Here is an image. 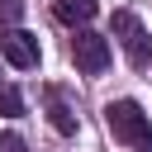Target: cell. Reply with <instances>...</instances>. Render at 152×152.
I'll list each match as a JSON object with an SVG mask.
<instances>
[{
	"mask_svg": "<svg viewBox=\"0 0 152 152\" xmlns=\"http://www.w3.org/2000/svg\"><path fill=\"white\" fill-rule=\"evenodd\" d=\"M114 33H119V43H124V52H128L133 66H147V62H152V43H147V28H142L138 14L114 10Z\"/></svg>",
	"mask_w": 152,
	"mask_h": 152,
	"instance_id": "7a4b0ae2",
	"label": "cell"
},
{
	"mask_svg": "<svg viewBox=\"0 0 152 152\" xmlns=\"http://www.w3.org/2000/svg\"><path fill=\"white\" fill-rule=\"evenodd\" d=\"M71 57H76V71H86V76H100V71L109 66V38H100V33L81 28V33L71 38Z\"/></svg>",
	"mask_w": 152,
	"mask_h": 152,
	"instance_id": "3957f363",
	"label": "cell"
},
{
	"mask_svg": "<svg viewBox=\"0 0 152 152\" xmlns=\"http://www.w3.org/2000/svg\"><path fill=\"white\" fill-rule=\"evenodd\" d=\"M95 10H100L95 0H57V5H52V14H57L62 24H71V28H86V24L95 19Z\"/></svg>",
	"mask_w": 152,
	"mask_h": 152,
	"instance_id": "5b68a950",
	"label": "cell"
},
{
	"mask_svg": "<svg viewBox=\"0 0 152 152\" xmlns=\"http://www.w3.org/2000/svg\"><path fill=\"white\" fill-rule=\"evenodd\" d=\"M24 19V0H0V24H19Z\"/></svg>",
	"mask_w": 152,
	"mask_h": 152,
	"instance_id": "ba28073f",
	"label": "cell"
},
{
	"mask_svg": "<svg viewBox=\"0 0 152 152\" xmlns=\"http://www.w3.org/2000/svg\"><path fill=\"white\" fill-rule=\"evenodd\" d=\"M0 152H24V138L19 133H0Z\"/></svg>",
	"mask_w": 152,
	"mask_h": 152,
	"instance_id": "9c48e42d",
	"label": "cell"
},
{
	"mask_svg": "<svg viewBox=\"0 0 152 152\" xmlns=\"http://www.w3.org/2000/svg\"><path fill=\"white\" fill-rule=\"evenodd\" d=\"M104 124H109V133H114L119 142H128V147H147V142H152V119L142 114L138 100H114V104L104 109Z\"/></svg>",
	"mask_w": 152,
	"mask_h": 152,
	"instance_id": "6da1fadb",
	"label": "cell"
},
{
	"mask_svg": "<svg viewBox=\"0 0 152 152\" xmlns=\"http://www.w3.org/2000/svg\"><path fill=\"white\" fill-rule=\"evenodd\" d=\"M43 95H48V119H52V128H57L62 138H71V133H76V114H71V109L62 104V95H57L52 86H48Z\"/></svg>",
	"mask_w": 152,
	"mask_h": 152,
	"instance_id": "8992f818",
	"label": "cell"
},
{
	"mask_svg": "<svg viewBox=\"0 0 152 152\" xmlns=\"http://www.w3.org/2000/svg\"><path fill=\"white\" fill-rule=\"evenodd\" d=\"M0 52H5V62L14 71H33L38 66V38L24 33V28H5L0 33Z\"/></svg>",
	"mask_w": 152,
	"mask_h": 152,
	"instance_id": "277c9868",
	"label": "cell"
},
{
	"mask_svg": "<svg viewBox=\"0 0 152 152\" xmlns=\"http://www.w3.org/2000/svg\"><path fill=\"white\" fill-rule=\"evenodd\" d=\"M0 114H5V119L24 114V100H19V90H0Z\"/></svg>",
	"mask_w": 152,
	"mask_h": 152,
	"instance_id": "52a82bcc",
	"label": "cell"
}]
</instances>
